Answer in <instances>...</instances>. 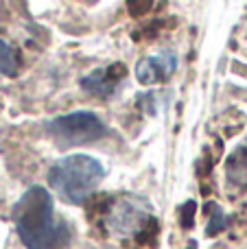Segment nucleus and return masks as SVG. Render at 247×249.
Masks as SVG:
<instances>
[{
	"label": "nucleus",
	"instance_id": "obj_1",
	"mask_svg": "<svg viewBox=\"0 0 247 249\" xmlns=\"http://www.w3.org/2000/svg\"><path fill=\"white\" fill-rule=\"evenodd\" d=\"M13 221L26 249H66L72 230L55 212V203L46 188L33 186L13 206Z\"/></svg>",
	"mask_w": 247,
	"mask_h": 249
},
{
	"label": "nucleus",
	"instance_id": "obj_2",
	"mask_svg": "<svg viewBox=\"0 0 247 249\" xmlns=\"http://www.w3.org/2000/svg\"><path fill=\"white\" fill-rule=\"evenodd\" d=\"M105 177L103 164L90 155H68L48 168V184L66 203L81 206L92 197L96 186Z\"/></svg>",
	"mask_w": 247,
	"mask_h": 249
},
{
	"label": "nucleus",
	"instance_id": "obj_3",
	"mask_svg": "<svg viewBox=\"0 0 247 249\" xmlns=\"http://www.w3.org/2000/svg\"><path fill=\"white\" fill-rule=\"evenodd\" d=\"M48 133L59 149H70L101 140L107 129L94 112H72L48 123Z\"/></svg>",
	"mask_w": 247,
	"mask_h": 249
},
{
	"label": "nucleus",
	"instance_id": "obj_4",
	"mask_svg": "<svg viewBox=\"0 0 247 249\" xmlns=\"http://www.w3.org/2000/svg\"><path fill=\"white\" fill-rule=\"evenodd\" d=\"M105 214H107L109 230L116 236H123V238L138 236L144 225L153 219L151 208L147 206V201H142L138 197H131V195L112 201Z\"/></svg>",
	"mask_w": 247,
	"mask_h": 249
},
{
	"label": "nucleus",
	"instance_id": "obj_5",
	"mask_svg": "<svg viewBox=\"0 0 247 249\" xmlns=\"http://www.w3.org/2000/svg\"><path fill=\"white\" fill-rule=\"evenodd\" d=\"M177 55L173 51H160L151 57H144L136 66V77L142 86H156L173 77L177 70Z\"/></svg>",
	"mask_w": 247,
	"mask_h": 249
},
{
	"label": "nucleus",
	"instance_id": "obj_6",
	"mask_svg": "<svg viewBox=\"0 0 247 249\" xmlns=\"http://www.w3.org/2000/svg\"><path fill=\"white\" fill-rule=\"evenodd\" d=\"M127 77V68L123 64H112L107 68H99L92 74L81 79V88L86 92L94 96H101V99H107L114 92L121 88L123 79Z\"/></svg>",
	"mask_w": 247,
	"mask_h": 249
},
{
	"label": "nucleus",
	"instance_id": "obj_7",
	"mask_svg": "<svg viewBox=\"0 0 247 249\" xmlns=\"http://www.w3.org/2000/svg\"><path fill=\"white\" fill-rule=\"evenodd\" d=\"M228 177L234 184H247V149H236L228 160Z\"/></svg>",
	"mask_w": 247,
	"mask_h": 249
},
{
	"label": "nucleus",
	"instance_id": "obj_8",
	"mask_svg": "<svg viewBox=\"0 0 247 249\" xmlns=\"http://www.w3.org/2000/svg\"><path fill=\"white\" fill-rule=\"evenodd\" d=\"M18 68H20V59L13 46H9L4 39H0V72L7 77H16Z\"/></svg>",
	"mask_w": 247,
	"mask_h": 249
},
{
	"label": "nucleus",
	"instance_id": "obj_9",
	"mask_svg": "<svg viewBox=\"0 0 247 249\" xmlns=\"http://www.w3.org/2000/svg\"><path fill=\"white\" fill-rule=\"evenodd\" d=\"M195 212H197V203L193 201H184L182 206H179L177 210V219H179V225H182V230H193V225H195Z\"/></svg>",
	"mask_w": 247,
	"mask_h": 249
},
{
	"label": "nucleus",
	"instance_id": "obj_10",
	"mask_svg": "<svg viewBox=\"0 0 247 249\" xmlns=\"http://www.w3.org/2000/svg\"><path fill=\"white\" fill-rule=\"evenodd\" d=\"M212 210H214V214H212V219H210V223H208V230H206V234H208V236H217V234L223 232V230H226V225H228L226 214H223L217 206H212Z\"/></svg>",
	"mask_w": 247,
	"mask_h": 249
},
{
	"label": "nucleus",
	"instance_id": "obj_11",
	"mask_svg": "<svg viewBox=\"0 0 247 249\" xmlns=\"http://www.w3.org/2000/svg\"><path fill=\"white\" fill-rule=\"evenodd\" d=\"M153 9V0H127V11L131 18H142Z\"/></svg>",
	"mask_w": 247,
	"mask_h": 249
}]
</instances>
